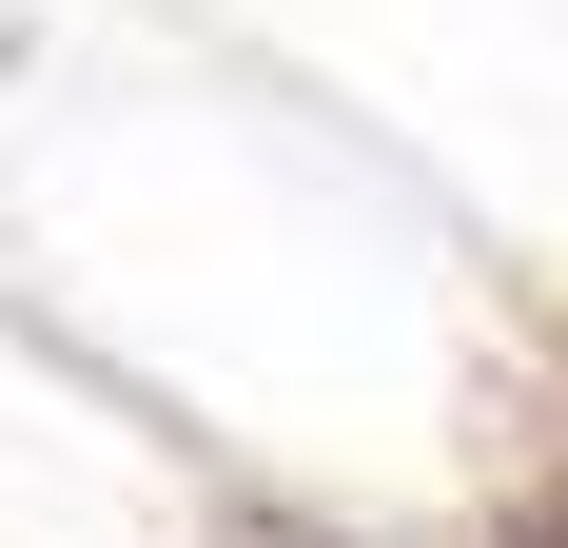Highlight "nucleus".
Masks as SVG:
<instances>
[{"label": "nucleus", "instance_id": "nucleus-1", "mask_svg": "<svg viewBox=\"0 0 568 548\" xmlns=\"http://www.w3.org/2000/svg\"><path fill=\"white\" fill-rule=\"evenodd\" d=\"M235 548H353V529H294V509H235Z\"/></svg>", "mask_w": 568, "mask_h": 548}, {"label": "nucleus", "instance_id": "nucleus-2", "mask_svg": "<svg viewBox=\"0 0 568 548\" xmlns=\"http://www.w3.org/2000/svg\"><path fill=\"white\" fill-rule=\"evenodd\" d=\"M510 548H568V490H529V509H510Z\"/></svg>", "mask_w": 568, "mask_h": 548}]
</instances>
